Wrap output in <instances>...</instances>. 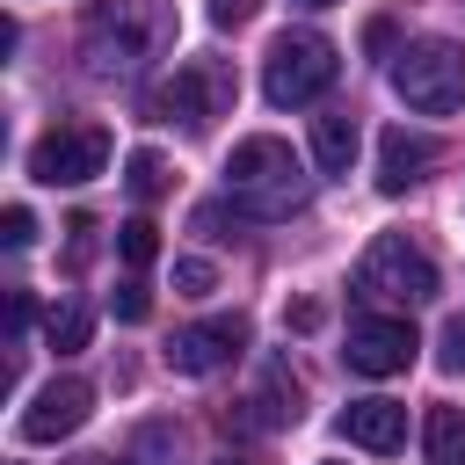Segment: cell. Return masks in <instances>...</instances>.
I'll return each mask as SVG.
<instances>
[{
    "label": "cell",
    "mask_w": 465,
    "mask_h": 465,
    "mask_svg": "<svg viewBox=\"0 0 465 465\" xmlns=\"http://www.w3.org/2000/svg\"><path fill=\"white\" fill-rule=\"evenodd\" d=\"M356 145H363V131H356V116H349V109L312 116V160H320L327 174H349V167H356Z\"/></svg>",
    "instance_id": "cell-13"
},
{
    "label": "cell",
    "mask_w": 465,
    "mask_h": 465,
    "mask_svg": "<svg viewBox=\"0 0 465 465\" xmlns=\"http://www.w3.org/2000/svg\"><path fill=\"white\" fill-rule=\"evenodd\" d=\"M356 298L407 312V305L436 298V262H429L414 240H400V232H378V240L363 247V262H356Z\"/></svg>",
    "instance_id": "cell-4"
},
{
    "label": "cell",
    "mask_w": 465,
    "mask_h": 465,
    "mask_svg": "<svg viewBox=\"0 0 465 465\" xmlns=\"http://www.w3.org/2000/svg\"><path fill=\"white\" fill-rule=\"evenodd\" d=\"M29 240H36V218H29L22 203H7V211H0V247H29Z\"/></svg>",
    "instance_id": "cell-19"
},
{
    "label": "cell",
    "mask_w": 465,
    "mask_h": 465,
    "mask_svg": "<svg viewBox=\"0 0 465 465\" xmlns=\"http://www.w3.org/2000/svg\"><path fill=\"white\" fill-rule=\"evenodd\" d=\"M341 436L363 443V450H400L407 443V407L400 400H356V407H341Z\"/></svg>",
    "instance_id": "cell-12"
},
{
    "label": "cell",
    "mask_w": 465,
    "mask_h": 465,
    "mask_svg": "<svg viewBox=\"0 0 465 465\" xmlns=\"http://www.w3.org/2000/svg\"><path fill=\"white\" fill-rule=\"evenodd\" d=\"M436 167V138H421V131H385V145H378V189L385 196H400V189H414L421 174Z\"/></svg>",
    "instance_id": "cell-11"
},
{
    "label": "cell",
    "mask_w": 465,
    "mask_h": 465,
    "mask_svg": "<svg viewBox=\"0 0 465 465\" xmlns=\"http://www.w3.org/2000/svg\"><path fill=\"white\" fill-rule=\"evenodd\" d=\"M124 189H131L138 203H153V196L167 189V167H160V153H131V160H124Z\"/></svg>",
    "instance_id": "cell-17"
},
{
    "label": "cell",
    "mask_w": 465,
    "mask_h": 465,
    "mask_svg": "<svg viewBox=\"0 0 465 465\" xmlns=\"http://www.w3.org/2000/svg\"><path fill=\"white\" fill-rule=\"evenodd\" d=\"M247 349V320L240 312H218V320H196V327H182L174 341H167V363L182 371V378H211L218 363H232Z\"/></svg>",
    "instance_id": "cell-8"
},
{
    "label": "cell",
    "mask_w": 465,
    "mask_h": 465,
    "mask_svg": "<svg viewBox=\"0 0 465 465\" xmlns=\"http://www.w3.org/2000/svg\"><path fill=\"white\" fill-rule=\"evenodd\" d=\"M87 407H94V385L87 378H51V385H36V400L22 407V443H58V436H73L80 421H87Z\"/></svg>",
    "instance_id": "cell-9"
},
{
    "label": "cell",
    "mask_w": 465,
    "mask_h": 465,
    "mask_svg": "<svg viewBox=\"0 0 465 465\" xmlns=\"http://www.w3.org/2000/svg\"><path fill=\"white\" fill-rule=\"evenodd\" d=\"M225 196L247 218H291L305 203V167L291 160L283 138H240L225 160Z\"/></svg>",
    "instance_id": "cell-2"
},
{
    "label": "cell",
    "mask_w": 465,
    "mask_h": 465,
    "mask_svg": "<svg viewBox=\"0 0 465 465\" xmlns=\"http://www.w3.org/2000/svg\"><path fill=\"white\" fill-rule=\"evenodd\" d=\"M109 167V131L102 124H51L36 145H29V174L44 182V189H80V182H94Z\"/></svg>",
    "instance_id": "cell-6"
},
{
    "label": "cell",
    "mask_w": 465,
    "mask_h": 465,
    "mask_svg": "<svg viewBox=\"0 0 465 465\" xmlns=\"http://www.w3.org/2000/svg\"><path fill=\"white\" fill-rule=\"evenodd\" d=\"M254 7H262V0H211V22H218V29H240Z\"/></svg>",
    "instance_id": "cell-22"
},
{
    "label": "cell",
    "mask_w": 465,
    "mask_h": 465,
    "mask_svg": "<svg viewBox=\"0 0 465 465\" xmlns=\"http://www.w3.org/2000/svg\"><path fill=\"white\" fill-rule=\"evenodd\" d=\"M225 94H232V87H225V73H218V65H174V80L153 94V109H160L167 124L182 116V124L196 131V124H211V116L225 109Z\"/></svg>",
    "instance_id": "cell-10"
},
{
    "label": "cell",
    "mask_w": 465,
    "mask_h": 465,
    "mask_svg": "<svg viewBox=\"0 0 465 465\" xmlns=\"http://www.w3.org/2000/svg\"><path fill=\"white\" fill-rule=\"evenodd\" d=\"M109 305H116V320H145V312H153V291H145V283H124Z\"/></svg>",
    "instance_id": "cell-21"
},
{
    "label": "cell",
    "mask_w": 465,
    "mask_h": 465,
    "mask_svg": "<svg viewBox=\"0 0 465 465\" xmlns=\"http://www.w3.org/2000/svg\"><path fill=\"white\" fill-rule=\"evenodd\" d=\"M174 36L167 0H94L80 22V58L94 80H138L145 58H160Z\"/></svg>",
    "instance_id": "cell-1"
},
{
    "label": "cell",
    "mask_w": 465,
    "mask_h": 465,
    "mask_svg": "<svg viewBox=\"0 0 465 465\" xmlns=\"http://www.w3.org/2000/svg\"><path fill=\"white\" fill-rule=\"evenodd\" d=\"M305 7H327V0H305Z\"/></svg>",
    "instance_id": "cell-24"
},
{
    "label": "cell",
    "mask_w": 465,
    "mask_h": 465,
    "mask_svg": "<svg viewBox=\"0 0 465 465\" xmlns=\"http://www.w3.org/2000/svg\"><path fill=\"white\" fill-rule=\"evenodd\" d=\"M116 254H124L131 269H145V262L160 254V225H153V218H124V225H116Z\"/></svg>",
    "instance_id": "cell-16"
},
{
    "label": "cell",
    "mask_w": 465,
    "mask_h": 465,
    "mask_svg": "<svg viewBox=\"0 0 465 465\" xmlns=\"http://www.w3.org/2000/svg\"><path fill=\"white\" fill-rule=\"evenodd\" d=\"M334 73H341V58H334V44H327L320 29H283V36L269 44L262 94H269L276 109H305V102H320V94L334 87Z\"/></svg>",
    "instance_id": "cell-3"
},
{
    "label": "cell",
    "mask_w": 465,
    "mask_h": 465,
    "mask_svg": "<svg viewBox=\"0 0 465 465\" xmlns=\"http://www.w3.org/2000/svg\"><path fill=\"white\" fill-rule=\"evenodd\" d=\"M211 283H218V269H211V262H196V254H189V262H174V291H189V298H203Z\"/></svg>",
    "instance_id": "cell-20"
},
{
    "label": "cell",
    "mask_w": 465,
    "mask_h": 465,
    "mask_svg": "<svg viewBox=\"0 0 465 465\" xmlns=\"http://www.w3.org/2000/svg\"><path fill=\"white\" fill-rule=\"evenodd\" d=\"M414 327H407V312H356L349 320V371H363V378H392V371H407L414 363Z\"/></svg>",
    "instance_id": "cell-7"
},
{
    "label": "cell",
    "mask_w": 465,
    "mask_h": 465,
    "mask_svg": "<svg viewBox=\"0 0 465 465\" xmlns=\"http://www.w3.org/2000/svg\"><path fill=\"white\" fill-rule=\"evenodd\" d=\"M421 458H429V465H465V414H458V407H429V421H421Z\"/></svg>",
    "instance_id": "cell-14"
},
{
    "label": "cell",
    "mask_w": 465,
    "mask_h": 465,
    "mask_svg": "<svg viewBox=\"0 0 465 465\" xmlns=\"http://www.w3.org/2000/svg\"><path fill=\"white\" fill-rule=\"evenodd\" d=\"M392 87H400L407 109L443 116V109L465 102V51H458L450 36H421V44H407V51L392 58Z\"/></svg>",
    "instance_id": "cell-5"
},
{
    "label": "cell",
    "mask_w": 465,
    "mask_h": 465,
    "mask_svg": "<svg viewBox=\"0 0 465 465\" xmlns=\"http://www.w3.org/2000/svg\"><path fill=\"white\" fill-rule=\"evenodd\" d=\"M22 327H29V291H15V298H7V334H22Z\"/></svg>",
    "instance_id": "cell-23"
},
{
    "label": "cell",
    "mask_w": 465,
    "mask_h": 465,
    "mask_svg": "<svg viewBox=\"0 0 465 465\" xmlns=\"http://www.w3.org/2000/svg\"><path fill=\"white\" fill-rule=\"evenodd\" d=\"M436 363L458 378L465 371V320H443V334H436Z\"/></svg>",
    "instance_id": "cell-18"
},
{
    "label": "cell",
    "mask_w": 465,
    "mask_h": 465,
    "mask_svg": "<svg viewBox=\"0 0 465 465\" xmlns=\"http://www.w3.org/2000/svg\"><path fill=\"white\" fill-rule=\"evenodd\" d=\"M87 334H94V312H87L80 298H58V305L44 312V341H51L58 356H73V349H87Z\"/></svg>",
    "instance_id": "cell-15"
}]
</instances>
